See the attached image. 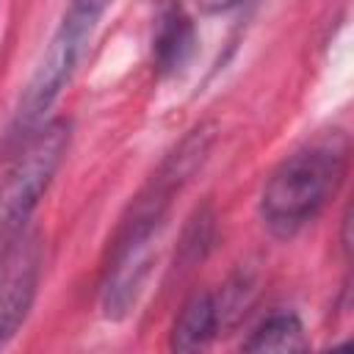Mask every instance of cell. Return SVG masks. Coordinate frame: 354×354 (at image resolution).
<instances>
[{
    "mask_svg": "<svg viewBox=\"0 0 354 354\" xmlns=\"http://www.w3.org/2000/svg\"><path fill=\"white\" fill-rule=\"evenodd\" d=\"M346 160L348 144L340 133H332L329 138H321L285 158L263 188V224L279 238L296 235L337 191L346 174Z\"/></svg>",
    "mask_w": 354,
    "mask_h": 354,
    "instance_id": "6da1fadb",
    "label": "cell"
},
{
    "mask_svg": "<svg viewBox=\"0 0 354 354\" xmlns=\"http://www.w3.org/2000/svg\"><path fill=\"white\" fill-rule=\"evenodd\" d=\"M69 147V122L55 119L36 127L0 183V263L25 235V224L58 171Z\"/></svg>",
    "mask_w": 354,
    "mask_h": 354,
    "instance_id": "7a4b0ae2",
    "label": "cell"
},
{
    "mask_svg": "<svg viewBox=\"0 0 354 354\" xmlns=\"http://www.w3.org/2000/svg\"><path fill=\"white\" fill-rule=\"evenodd\" d=\"M105 8H108V0H72L69 3L66 14H64L58 30L53 33L47 53L39 61V66L28 83V91L19 102V111H17V130L19 133L36 130L44 111L55 102L61 88L69 83V77H72L75 66L80 64Z\"/></svg>",
    "mask_w": 354,
    "mask_h": 354,
    "instance_id": "3957f363",
    "label": "cell"
},
{
    "mask_svg": "<svg viewBox=\"0 0 354 354\" xmlns=\"http://www.w3.org/2000/svg\"><path fill=\"white\" fill-rule=\"evenodd\" d=\"M0 271H3L0 274V348H3L17 335L33 304L39 271H41L39 241L33 235L30 238L22 235L0 263Z\"/></svg>",
    "mask_w": 354,
    "mask_h": 354,
    "instance_id": "277c9868",
    "label": "cell"
},
{
    "mask_svg": "<svg viewBox=\"0 0 354 354\" xmlns=\"http://www.w3.org/2000/svg\"><path fill=\"white\" fill-rule=\"evenodd\" d=\"M194 47H196V33L188 11L174 0L163 3L152 33V61L158 72L163 75L180 72L194 55Z\"/></svg>",
    "mask_w": 354,
    "mask_h": 354,
    "instance_id": "5b68a950",
    "label": "cell"
},
{
    "mask_svg": "<svg viewBox=\"0 0 354 354\" xmlns=\"http://www.w3.org/2000/svg\"><path fill=\"white\" fill-rule=\"evenodd\" d=\"M216 324H218V307L213 301L210 293H194L174 326H171V348L174 351H199L210 343L213 332H216Z\"/></svg>",
    "mask_w": 354,
    "mask_h": 354,
    "instance_id": "8992f818",
    "label": "cell"
},
{
    "mask_svg": "<svg viewBox=\"0 0 354 354\" xmlns=\"http://www.w3.org/2000/svg\"><path fill=\"white\" fill-rule=\"evenodd\" d=\"M241 348L243 351H304L307 337H304L301 321L293 313H277L266 318Z\"/></svg>",
    "mask_w": 354,
    "mask_h": 354,
    "instance_id": "52a82bcc",
    "label": "cell"
},
{
    "mask_svg": "<svg viewBox=\"0 0 354 354\" xmlns=\"http://www.w3.org/2000/svg\"><path fill=\"white\" fill-rule=\"evenodd\" d=\"M227 3H232V0H227Z\"/></svg>",
    "mask_w": 354,
    "mask_h": 354,
    "instance_id": "ba28073f",
    "label": "cell"
}]
</instances>
